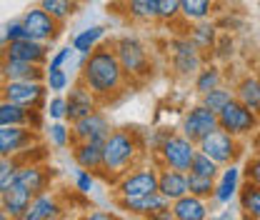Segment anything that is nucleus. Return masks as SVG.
<instances>
[{
  "label": "nucleus",
  "instance_id": "1",
  "mask_svg": "<svg viewBox=\"0 0 260 220\" xmlns=\"http://www.w3.org/2000/svg\"><path fill=\"white\" fill-rule=\"evenodd\" d=\"M125 70L118 60L113 43H103L85 58L80 68V80L98 95V100H108L125 85Z\"/></svg>",
  "mask_w": 260,
  "mask_h": 220
},
{
  "label": "nucleus",
  "instance_id": "29",
  "mask_svg": "<svg viewBox=\"0 0 260 220\" xmlns=\"http://www.w3.org/2000/svg\"><path fill=\"white\" fill-rule=\"evenodd\" d=\"M0 125H28L30 128V110L15 105L10 100L0 103Z\"/></svg>",
  "mask_w": 260,
  "mask_h": 220
},
{
  "label": "nucleus",
  "instance_id": "27",
  "mask_svg": "<svg viewBox=\"0 0 260 220\" xmlns=\"http://www.w3.org/2000/svg\"><path fill=\"white\" fill-rule=\"evenodd\" d=\"M103 38H105V28H103V25H93V28H85V30L78 33V35H73L70 45L75 48L78 55L88 58V55L98 48V43H100Z\"/></svg>",
  "mask_w": 260,
  "mask_h": 220
},
{
  "label": "nucleus",
  "instance_id": "34",
  "mask_svg": "<svg viewBox=\"0 0 260 220\" xmlns=\"http://www.w3.org/2000/svg\"><path fill=\"white\" fill-rule=\"evenodd\" d=\"M188 38L193 40L200 50H208V48L215 45V25L208 23V20H200V23H195V28L190 30Z\"/></svg>",
  "mask_w": 260,
  "mask_h": 220
},
{
  "label": "nucleus",
  "instance_id": "38",
  "mask_svg": "<svg viewBox=\"0 0 260 220\" xmlns=\"http://www.w3.org/2000/svg\"><path fill=\"white\" fill-rule=\"evenodd\" d=\"M48 138H50V143H53L55 148H68V145H73V130L65 125L63 120H55L53 125L48 128Z\"/></svg>",
  "mask_w": 260,
  "mask_h": 220
},
{
  "label": "nucleus",
  "instance_id": "18",
  "mask_svg": "<svg viewBox=\"0 0 260 220\" xmlns=\"http://www.w3.org/2000/svg\"><path fill=\"white\" fill-rule=\"evenodd\" d=\"M60 213H63V208H60L58 198H55L53 193L45 190V193H40V195L32 198V203L28 205V210H25L18 220H58Z\"/></svg>",
  "mask_w": 260,
  "mask_h": 220
},
{
  "label": "nucleus",
  "instance_id": "16",
  "mask_svg": "<svg viewBox=\"0 0 260 220\" xmlns=\"http://www.w3.org/2000/svg\"><path fill=\"white\" fill-rule=\"evenodd\" d=\"M118 205H120L123 210L133 213V215H138V218L150 220L153 215H158L160 210L170 208L173 203L158 190V193H150V195H143V198H118Z\"/></svg>",
  "mask_w": 260,
  "mask_h": 220
},
{
  "label": "nucleus",
  "instance_id": "15",
  "mask_svg": "<svg viewBox=\"0 0 260 220\" xmlns=\"http://www.w3.org/2000/svg\"><path fill=\"white\" fill-rule=\"evenodd\" d=\"M95 110H98V95L83 80H78L70 88V93H68V118L65 120L75 123V120H80V118H85V115H90Z\"/></svg>",
  "mask_w": 260,
  "mask_h": 220
},
{
  "label": "nucleus",
  "instance_id": "33",
  "mask_svg": "<svg viewBox=\"0 0 260 220\" xmlns=\"http://www.w3.org/2000/svg\"><path fill=\"white\" fill-rule=\"evenodd\" d=\"M233 100H235V90L223 88V85H220V88H215V90H210V93L200 95V103H203L205 108H210L213 113H220L228 103H233Z\"/></svg>",
  "mask_w": 260,
  "mask_h": 220
},
{
  "label": "nucleus",
  "instance_id": "49",
  "mask_svg": "<svg viewBox=\"0 0 260 220\" xmlns=\"http://www.w3.org/2000/svg\"><path fill=\"white\" fill-rule=\"evenodd\" d=\"M0 220H13V218H10L8 213H0Z\"/></svg>",
  "mask_w": 260,
  "mask_h": 220
},
{
  "label": "nucleus",
  "instance_id": "47",
  "mask_svg": "<svg viewBox=\"0 0 260 220\" xmlns=\"http://www.w3.org/2000/svg\"><path fill=\"white\" fill-rule=\"evenodd\" d=\"M150 220H178V218H175V213H173V205H170V208H165V210H160L158 215H153Z\"/></svg>",
  "mask_w": 260,
  "mask_h": 220
},
{
  "label": "nucleus",
  "instance_id": "10",
  "mask_svg": "<svg viewBox=\"0 0 260 220\" xmlns=\"http://www.w3.org/2000/svg\"><path fill=\"white\" fill-rule=\"evenodd\" d=\"M218 113H213L210 108H205L203 103L193 105L185 115H183V123H180V133L185 138H190L193 143H200L203 138H208L213 130H218Z\"/></svg>",
  "mask_w": 260,
  "mask_h": 220
},
{
  "label": "nucleus",
  "instance_id": "7",
  "mask_svg": "<svg viewBox=\"0 0 260 220\" xmlns=\"http://www.w3.org/2000/svg\"><path fill=\"white\" fill-rule=\"evenodd\" d=\"M218 123H220V128H223L225 133H230V135L245 138V135H250L253 130H258L260 118L235 98L233 103H228L225 108L218 113Z\"/></svg>",
  "mask_w": 260,
  "mask_h": 220
},
{
  "label": "nucleus",
  "instance_id": "45",
  "mask_svg": "<svg viewBox=\"0 0 260 220\" xmlns=\"http://www.w3.org/2000/svg\"><path fill=\"white\" fill-rule=\"evenodd\" d=\"M73 53H75V48H73V45H65V48H60V50H55V53H53V58H50V63L45 65V68H63Z\"/></svg>",
  "mask_w": 260,
  "mask_h": 220
},
{
  "label": "nucleus",
  "instance_id": "3",
  "mask_svg": "<svg viewBox=\"0 0 260 220\" xmlns=\"http://www.w3.org/2000/svg\"><path fill=\"white\" fill-rule=\"evenodd\" d=\"M113 50H115V55H118V60H120L130 80H143L150 75L148 50L135 35H123V38L113 40Z\"/></svg>",
  "mask_w": 260,
  "mask_h": 220
},
{
  "label": "nucleus",
  "instance_id": "9",
  "mask_svg": "<svg viewBox=\"0 0 260 220\" xmlns=\"http://www.w3.org/2000/svg\"><path fill=\"white\" fill-rule=\"evenodd\" d=\"M170 63H173V70L180 78H195L203 68L200 48L190 38H175L170 43Z\"/></svg>",
  "mask_w": 260,
  "mask_h": 220
},
{
  "label": "nucleus",
  "instance_id": "46",
  "mask_svg": "<svg viewBox=\"0 0 260 220\" xmlns=\"http://www.w3.org/2000/svg\"><path fill=\"white\" fill-rule=\"evenodd\" d=\"M83 220H118L113 213H105V210H90L88 215H83Z\"/></svg>",
  "mask_w": 260,
  "mask_h": 220
},
{
  "label": "nucleus",
  "instance_id": "26",
  "mask_svg": "<svg viewBox=\"0 0 260 220\" xmlns=\"http://www.w3.org/2000/svg\"><path fill=\"white\" fill-rule=\"evenodd\" d=\"M125 15L138 23L160 20V0H125Z\"/></svg>",
  "mask_w": 260,
  "mask_h": 220
},
{
  "label": "nucleus",
  "instance_id": "22",
  "mask_svg": "<svg viewBox=\"0 0 260 220\" xmlns=\"http://www.w3.org/2000/svg\"><path fill=\"white\" fill-rule=\"evenodd\" d=\"M15 180H18L25 190H30L32 195H40V193L48 190L50 173H48V168H43V165H38V163H23Z\"/></svg>",
  "mask_w": 260,
  "mask_h": 220
},
{
  "label": "nucleus",
  "instance_id": "35",
  "mask_svg": "<svg viewBox=\"0 0 260 220\" xmlns=\"http://www.w3.org/2000/svg\"><path fill=\"white\" fill-rule=\"evenodd\" d=\"M20 160L18 158H8V155H0V193L8 190L15 178H18V170H20Z\"/></svg>",
  "mask_w": 260,
  "mask_h": 220
},
{
  "label": "nucleus",
  "instance_id": "12",
  "mask_svg": "<svg viewBox=\"0 0 260 220\" xmlns=\"http://www.w3.org/2000/svg\"><path fill=\"white\" fill-rule=\"evenodd\" d=\"M70 130H73V143H88V140H100L105 143L113 133L110 128V120L103 110H95L75 123H70Z\"/></svg>",
  "mask_w": 260,
  "mask_h": 220
},
{
  "label": "nucleus",
  "instance_id": "40",
  "mask_svg": "<svg viewBox=\"0 0 260 220\" xmlns=\"http://www.w3.org/2000/svg\"><path fill=\"white\" fill-rule=\"evenodd\" d=\"M23 38H30V35H28V30H25V25H23L20 18L3 25V45H8L13 40H23Z\"/></svg>",
  "mask_w": 260,
  "mask_h": 220
},
{
  "label": "nucleus",
  "instance_id": "42",
  "mask_svg": "<svg viewBox=\"0 0 260 220\" xmlns=\"http://www.w3.org/2000/svg\"><path fill=\"white\" fill-rule=\"evenodd\" d=\"M243 175H245V183L260 188V153H255L253 158H248V163H245V168H243Z\"/></svg>",
  "mask_w": 260,
  "mask_h": 220
},
{
  "label": "nucleus",
  "instance_id": "44",
  "mask_svg": "<svg viewBox=\"0 0 260 220\" xmlns=\"http://www.w3.org/2000/svg\"><path fill=\"white\" fill-rule=\"evenodd\" d=\"M93 183H95L93 173L80 168V170H78V175H75V188L80 190V193H90V190H93Z\"/></svg>",
  "mask_w": 260,
  "mask_h": 220
},
{
  "label": "nucleus",
  "instance_id": "8",
  "mask_svg": "<svg viewBox=\"0 0 260 220\" xmlns=\"http://www.w3.org/2000/svg\"><path fill=\"white\" fill-rule=\"evenodd\" d=\"M198 150L210 155L218 165H230V163H235V158L240 155V138L225 133L223 128H218V130H213L208 138H203L198 143Z\"/></svg>",
  "mask_w": 260,
  "mask_h": 220
},
{
  "label": "nucleus",
  "instance_id": "48",
  "mask_svg": "<svg viewBox=\"0 0 260 220\" xmlns=\"http://www.w3.org/2000/svg\"><path fill=\"white\" fill-rule=\"evenodd\" d=\"M253 145H255V153H260V130L255 133V140H253Z\"/></svg>",
  "mask_w": 260,
  "mask_h": 220
},
{
  "label": "nucleus",
  "instance_id": "4",
  "mask_svg": "<svg viewBox=\"0 0 260 220\" xmlns=\"http://www.w3.org/2000/svg\"><path fill=\"white\" fill-rule=\"evenodd\" d=\"M195 155H198V143L185 138L183 133H170L168 140L162 143V148L158 150L160 168L180 170V173H190Z\"/></svg>",
  "mask_w": 260,
  "mask_h": 220
},
{
  "label": "nucleus",
  "instance_id": "37",
  "mask_svg": "<svg viewBox=\"0 0 260 220\" xmlns=\"http://www.w3.org/2000/svg\"><path fill=\"white\" fill-rule=\"evenodd\" d=\"M188 185H190V193L198 195V198H213L215 193V178H205V175H195V173H188Z\"/></svg>",
  "mask_w": 260,
  "mask_h": 220
},
{
  "label": "nucleus",
  "instance_id": "11",
  "mask_svg": "<svg viewBox=\"0 0 260 220\" xmlns=\"http://www.w3.org/2000/svg\"><path fill=\"white\" fill-rule=\"evenodd\" d=\"M20 20H23V25H25L28 35H30L32 40H40V43H53L55 35L60 33V23H58L48 10H43L40 5L28 8V10L23 13Z\"/></svg>",
  "mask_w": 260,
  "mask_h": 220
},
{
  "label": "nucleus",
  "instance_id": "36",
  "mask_svg": "<svg viewBox=\"0 0 260 220\" xmlns=\"http://www.w3.org/2000/svg\"><path fill=\"white\" fill-rule=\"evenodd\" d=\"M190 173H195V175H205V178H215V180H218V175H220V165H218L210 155H205V153L198 150L193 165H190Z\"/></svg>",
  "mask_w": 260,
  "mask_h": 220
},
{
  "label": "nucleus",
  "instance_id": "13",
  "mask_svg": "<svg viewBox=\"0 0 260 220\" xmlns=\"http://www.w3.org/2000/svg\"><path fill=\"white\" fill-rule=\"evenodd\" d=\"M48 55H50L48 43H40V40H32V38L13 40V43H8L5 50H3V58L25 60V63H35V65H48L50 63Z\"/></svg>",
  "mask_w": 260,
  "mask_h": 220
},
{
  "label": "nucleus",
  "instance_id": "14",
  "mask_svg": "<svg viewBox=\"0 0 260 220\" xmlns=\"http://www.w3.org/2000/svg\"><path fill=\"white\" fill-rule=\"evenodd\" d=\"M38 140V130L28 125H0V155L15 158Z\"/></svg>",
  "mask_w": 260,
  "mask_h": 220
},
{
  "label": "nucleus",
  "instance_id": "19",
  "mask_svg": "<svg viewBox=\"0 0 260 220\" xmlns=\"http://www.w3.org/2000/svg\"><path fill=\"white\" fill-rule=\"evenodd\" d=\"M103 153H105V143H100V140L73 143V160L83 170H90V173L103 170Z\"/></svg>",
  "mask_w": 260,
  "mask_h": 220
},
{
  "label": "nucleus",
  "instance_id": "30",
  "mask_svg": "<svg viewBox=\"0 0 260 220\" xmlns=\"http://www.w3.org/2000/svg\"><path fill=\"white\" fill-rule=\"evenodd\" d=\"M220 80H223V73L218 65H203L200 73L195 75L193 85H195V93L203 95V93H210L215 88H220Z\"/></svg>",
  "mask_w": 260,
  "mask_h": 220
},
{
  "label": "nucleus",
  "instance_id": "5",
  "mask_svg": "<svg viewBox=\"0 0 260 220\" xmlns=\"http://www.w3.org/2000/svg\"><path fill=\"white\" fill-rule=\"evenodd\" d=\"M48 93L50 90L45 80H3V100H10L28 110H45Z\"/></svg>",
  "mask_w": 260,
  "mask_h": 220
},
{
  "label": "nucleus",
  "instance_id": "41",
  "mask_svg": "<svg viewBox=\"0 0 260 220\" xmlns=\"http://www.w3.org/2000/svg\"><path fill=\"white\" fill-rule=\"evenodd\" d=\"M45 115L50 120H65L68 118V98L65 95H53L48 108H45Z\"/></svg>",
  "mask_w": 260,
  "mask_h": 220
},
{
  "label": "nucleus",
  "instance_id": "31",
  "mask_svg": "<svg viewBox=\"0 0 260 220\" xmlns=\"http://www.w3.org/2000/svg\"><path fill=\"white\" fill-rule=\"evenodd\" d=\"M238 200H240V210L248 218L260 220V188L258 185L245 183V188H240V193H238Z\"/></svg>",
  "mask_w": 260,
  "mask_h": 220
},
{
  "label": "nucleus",
  "instance_id": "25",
  "mask_svg": "<svg viewBox=\"0 0 260 220\" xmlns=\"http://www.w3.org/2000/svg\"><path fill=\"white\" fill-rule=\"evenodd\" d=\"M233 90H235V98L260 118V78L258 75H250V73L243 75V78L235 83Z\"/></svg>",
  "mask_w": 260,
  "mask_h": 220
},
{
  "label": "nucleus",
  "instance_id": "2",
  "mask_svg": "<svg viewBox=\"0 0 260 220\" xmlns=\"http://www.w3.org/2000/svg\"><path fill=\"white\" fill-rule=\"evenodd\" d=\"M143 150L140 135L133 130H113L110 138L105 140V153H103V175L105 178H123L128 170L135 168L138 158Z\"/></svg>",
  "mask_w": 260,
  "mask_h": 220
},
{
  "label": "nucleus",
  "instance_id": "32",
  "mask_svg": "<svg viewBox=\"0 0 260 220\" xmlns=\"http://www.w3.org/2000/svg\"><path fill=\"white\" fill-rule=\"evenodd\" d=\"M38 5L43 8V10H48L60 25L70 20V15L75 13V8H78V0H38Z\"/></svg>",
  "mask_w": 260,
  "mask_h": 220
},
{
  "label": "nucleus",
  "instance_id": "20",
  "mask_svg": "<svg viewBox=\"0 0 260 220\" xmlns=\"http://www.w3.org/2000/svg\"><path fill=\"white\" fill-rule=\"evenodd\" d=\"M238 193H240V168L235 163H230V165H225V170L218 175V180H215L213 198H215V203L228 205Z\"/></svg>",
  "mask_w": 260,
  "mask_h": 220
},
{
  "label": "nucleus",
  "instance_id": "39",
  "mask_svg": "<svg viewBox=\"0 0 260 220\" xmlns=\"http://www.w3.org/2000/svg\"><path fill=\"white\" fill-rule=\"evenodd\" d=\"M45 85L53 95H63L68 88V73L63 68H45Z\"/></svg>",
  "mask_w": 260,
  "mask_h": 220
},
{
  "label": "nucleus",
  "instance_id": "28",
  "mask_svg": "<svg viewBox=\"0 0 260 220\" xmlns=\"http://www.w3.org/2000/svg\"><path fill=\"white\" fill-rule=\"evenodd\" d=\"M215 0H183L180 3V18H185L188 23H200L208 20L213 13Z\"/></svg>",
  "mask_w": 260,
  "mask_h": 220
},
{
  "label": "nucleus",
  "instance_id": "24",
  "mask_svg": "<svg viewBox=\"0 0 260 220\" xmlns=\"http://www.w3.org/2000/svg\"><path fill=\"white\" fill-rule=\"evenodd\" d=\"M173 213L178 220H208L210 208H208L205 198H198L193 193H188V195H183L173 203Z\"/></svg>",
  "mask_w": 260,
  "mask_h": 220
},
{
  "label": "nucleus",
  "instance_id": "23",
  "mask_svg": "<svg viewBox=\"0 0 260 220\" xmlns=\"http://www.w3.org/2000/svg\"><path fill=\"white\" fill-rule=\"evenodd\" d=\"M162 195L175 203L178 198L188 195L190 185H188V173H180V170H170V168H160V185H158Z\"/></svg>",
  "mask_w": 260,
  "mask_h": 220
},
{
  "label": "nucleus",
  "instance_id": "17",
  "mask_svg": "<svg viewBox=\"0 0 260 220\" xmlns=\"http://www.w3.org/2000/svg\"><path fill=\"white\" fill-rule=\"evenodd\" d=\"M32 195L30 190H25L18 180L10 185L8 190H3L0 193V208H3V213H8L13 220H18L25 210H28V205L32 203Z\"/></svg>",
  "mask_w": 260,
  "mask_h": 220
},
{
  "label": "nucleus",
  "instance_id": "6",
  "mask_svg": "<svg viewBox=\"0 0 260 220\" xmlns=\"http://www.w3.org/2000/svg\"><path fill=\"white\" fill-rule=\"evenodd\" d=\"M158 185H160V168L155 165L133 168L118 180V198H143L158 193Z\"/></svg>",
  "mask_w": 260,
  "mask_h": 220
},
{
  "label": "nucleus",
  "instance_id": "21",
  "mask_svg": "<svg viewBox=\"0 0 260 220\" xmlns=\"http://www.w3.org/2000/svg\"><path fill=\"white\" fill-rule=\"evenodd\" d=\"M3 80H45V65L3 58Z\"/></svg>",
  "mask_w": 260,
  "mask_h": 220
},
{
  "label": "nucleus",
  "instance_id": "43",
  "mask_svg": "<svg viewBox=\"0 0 260 220\" xmlns=\"http://www.w3.org/2000/svg\"><path fill=\"white\" fill-rule=\"evenodd\" d=\"M180 3L183 0H160V20L173 23L175 18H180Z\"/></svg>",
  "mask_w": 260,
  "mask_h": 220
}]
</instances>
